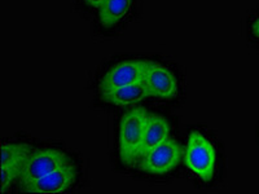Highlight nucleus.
Here are the masks:
<instances>
[{
    "instance_id": "1",
    "label": "nucleus",
    "mask_w": 259,
    "mask_h": 194,
    "mask_svg": "<svg viewBox=\"0 0 259 194\" xmlns=\"http://www.w3.org/2000/svg\"><path fill=\"white\" fill-rule=\"evenodd\" d=\"M147 118L144 108H135L122 117L119 126V154L126 165L134 166L140 158Z\"/></svg>"
},
{
    "instance_id": "2",
    "label": "nucleus",
    "mask_w": 259,
    "mask_h": 194,
    "mask_svg": "<svg viewBox=\"0 0 259 194\" xmlns=\"http://www.w3.org/2000/svg\"><path fill=\"white\" fill-rule=\"evenodd\" d=\"M73 163V159L66 153L57 149H38L32 150L27 157L25 166L21 171L18 181L20 185H29L30 182L35 181L39 177L50 174L52 171L62 167L65 165Z\"/></svg>"
},
{
    "instance_id": "3",
    "label": "nucleus",
    "mask_w": 259,
    "mask_h": 194,
    "mask_svg": "<svg viewBox=\"0 0 259 194\" xmlns=\"http://www.w3.org/2000/svg\"><path fill=\"white\" fill-rule=\"evenodd\" d=\"M186 165L196 176L203 181H210L214 177V147L198 131H193L189 135L186 152Z\"/></svg>"
},
{
    "instance_id": "4",
    "label": "nucleus",
    "mask_w": 259,
    "mask_h": 194,
    "mask_svg": "<svg viewBox=\"0 0 259 194\" xmlns=\"http://www.w3.org/2000/svg\"><path fill=\"white\" fill-rule=\"evenodd\" d=\"M182 156V148L175 140H166L142 157L139 168L153 175H163L174 170Z\"/></svg>"
},
{
    "instance_id": "5",
    "label": "nucleus",
    "mask_w": 259,
    "mask_h": 194,
    "mask_svg": "<svg viewBox=\"0 0 259 194\" xmlns=\"http://www.w3.org/2000/svg\"><path fill=\"white\" fill-rule=\"evenodd\" d=\"M31 147L24 142H4L2 147V191L6 193L20 177Z\"/></svg>"
},
{
    "instance_id": "6",
    "label": "nucleus",
    "mask_w": 259,
    "mask_h": 194,
    "mask_svg": "<svg viewBox=\"0 0 259 194\" xmlns=\"http://www.w3.org/2000/svg\"><path fill=\"white\" fill-rule=\"evenodd\" d=\"M143 84L148 96L157 99H174L178 94V80L175 75L158 62L147 61Z\"/></svg>"
},
{
    "instance_id": "7",
    "label": "nucleus",
    "mask_w": 259,
    "mask_h": 194,
    "mask_svg": "<svg viewBox=\"0 0 259 194\" xmlns=\"http://www.w3.org/2000/svg\"><path fill=\"white\" fill-rule=\"evenodd\" d=\"M145 70H147V61L130 60V61L119 62L104 75L100 83V91H109V89L143 83Z\"/></svg>"
},
{
    "instance_id": "8",
    "label": "nucleus",
    "mask_w": 259,
    "mask_h": 194,
    "mask_svg": "<svg viewBox=\"0 0 259 194\" xmlns=\"http://www.w3.org/2000/svg\"><path fill=\"white\" fill-rule=\"evenodd\" d=\"M78 171L75 165L69 163L57 170L52 171L45 176L39 177L35 181L30 182L29 185L24 186V190L31 191V193L40 194H53L62 193L70 189L77 180Z\"/></svg>"
},
{
    "instance_id": "9",
    "label": "nucleus",
    "mask_w": 259,
    "mask_h": 194,
    "mask_svg": "<svg viewBox=\"0 0 259 194\" xmlns=\"http://www.w3.org/2000/svg\"><path fill=\"white\" fill-rule=\"evenodd\" d=\"M168 138H170V124L166 121V118L156 114L148 115L140 158Z\"/></svg>"
},
{
    "instance_id": "10",
    "label": "nucleus",
    "mask_w": 259,
    "mask_h": 194,
    "mask_svg": "<svg viewBox=\"0 0 259 194\" xmlns=\"http://www.w3.org/2000/svg\"><path fill=\"white\" fill-rule=\"evenodd\" d=\"M145 97H148V93L143 83L101 92V99L105 103L118 106H126L140 103L142 100H144Z\"/></svg>"
},
{
    "instance_id": "11",
    "label": "nucleus",
    "mask_w": 259,
    "mask_h": 194,
    "mask_svg": "<svg viewBox=\"0 0 259 194\" xmlns=\"http://www.w3.org/2000/svg\"><path fill=\"white\" fill-rule=\"evenodd\" d=\"M134 0H106L99 9V18L103 26L113 27L121 24L131 13Z\"/></svg>"
},
{
    "instance_id": "12",
    "label": "nucleus",
    "mask_w": 259,
    "mask_h": 194,
    "mask_svg": "<svg viewBox=\"0 0 259 194\" xmlns=\"http://www.w3.org/2000/svg\"><path fill=\"white\" fill-rule=\"evenodd\" d=\"M249 34L256 44H259V12L249 22Z\"/></svg>"
},
{
    "instance_id": "13",
    "label": "nucleus",
    "mask_w": 259,
    "mask_h": 194,
    "mask_svg": "<svg viewBox=\"0 0 259 194\" xmlns=\"http://www.w3.org/2000/svg\"><path fill=\"white\" fill-rule=\"evenodd\" d=\"M84 3L94 9H100L106 3V0H84Z\"/></svg>"
}]
</instances>
